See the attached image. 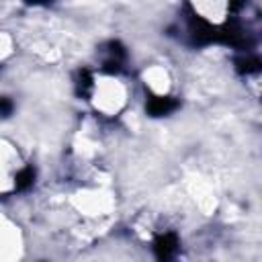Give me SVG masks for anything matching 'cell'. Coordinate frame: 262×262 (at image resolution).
<instances>
[{
  "label": "cell",
  "mask_w": 262,
  "mask_h": 262,
  "mask_svg": "<svg viewBox=\"0 0 262 262\" xmlns=\"http://www.w3.org/2000/svg\"><path fill=\"white\" fill-rule=\"evenodd\" d=\"M235 66H237V72H242V74H254L260 70L258 57H242L235 61Z\"/></svg>",
  "instance_id": "8992f818"
},
{
  "label": "cell",
  "mask_w": 262,
  "mask_h": 262,
  "mask_svg": "<svg viewBox=\"0 0 262 262\" xmlns=\"http://www.w3.org/2000/svg\"><path fill=\"white\" fill-rule=\"evenodd\" d=\"M76 86H78V94H80V96H90V90H92V76H90L88 70H80V72H78V82H76Z\"/></svg>",
  "instance_id": "5b68a950"
},
{
  "label": "cell",
  "mask_w": 262,
  "mask_h": 262,
  "mask_svg": "<svg viewBox=\"0 0 262 262\" xmlns=\"http://www.w3.org/2000/svg\"><path fill=\"white\" fill-rule=\"evenodd\" d=\"M104 63H102V68H104V72H108V74H117L119 70H121V66H123V61H125V47L119 43V41H108L106 45H104Z\"/></svg>",
  "instance_id": "6da1fadb"
},
{
  "label": "cell",
  "mask_w": 262,
  "mask_h": 262,
  "mask_svg": "<svg viewBox=\"0 0 262 262\" xmlns=\"http://www.w3.org/2000/svg\"><path fill=\"white\" fill-rule=\"evenodd\" d=\"M33 180H35V170H33L31 166H27V168H23V170L16 174L14 186H16V190H27V188L33 184Z\"/></svg>",
  "instance_id": "277c9868"
},
{
  "label": "cell",
  "mask_w": 262,
  "mask_h": 262,
  "mask_svg": "<svg viewBox=\"0 0 262 262\" xmlns=\"http://www.w3.org/2000/svg\"><path fill=\"white\" fill-rule=\"evenodd\" d=\"M176 108H178V100L172 98V96H151L145 104V111L151 117H164V115H170Z\"/></svg>",
  "instance_id": "3957f363"
},
{
  "label": "cell",
  "mask_w": 262,
  "mask_h": 262,
  "mask_svg": "<svg viewBox=\"0 0 262 262\" xmlns=\"http://www.w3.org/2000/svg\"><path fill=\"white\" fill-rule=\"evenodd\" d=\"M12 108H14L12 100L6 98V96H0V117H8V115H12Z\"/></svg>",
  "instance_id": "52a82bcc"
},
{
  "label": "cell",
  "mask_w": 262,
  "mask_h": 262,
  "mask_svg": "<svg viewBox=\"0 0 262 262\" xmlns=\"http://www.w3.org/2000/svg\"><path fill=\"white\" fill-rule=\"evenodd\" d=\"M27 4H47V2H51V0H25Z\"/></svg>",
  "instance_id": "ba28073f"
},
{
  "label": "cell",
  "mask_w": 262,
  "mask_h": 262,
  "mask_svg": "<svg viewBox=\"0 0 262 262\" xmlns=\"http://www.w3.org/2000/svg\"><path fill=\"white\" fill-rule=\"evenodd\" d=\"M154 252H156V258L158 260H170V258H174L176 252H178V237H176V233L158 235L156 242H154Z\"/></svg>",
  "instance_id": "7a4b0ae2"
}]
</instances>
